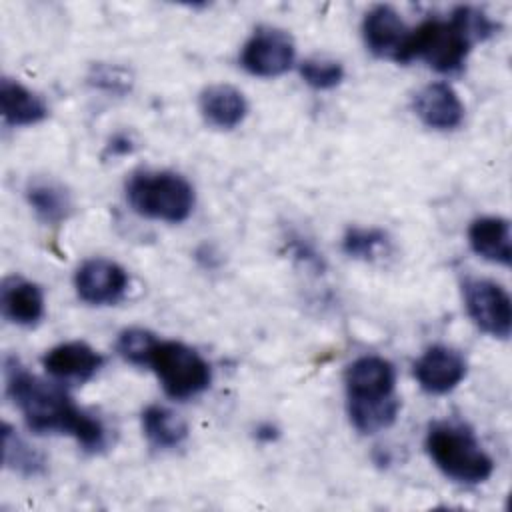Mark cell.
Here are the masks:
<instances>
[{
  "instance_id": "18",
  "label": "cell",
  "mask_w": 512,
  "mask_h": 512,
  "mask_svg": "<svg viewBox=\"0 0 512 512\" xmlns=\"http://www.w3.org/2000/svg\"><path fill=\"white\" fill-rule=\"evenodd\" d=\"M26 200L44 224H62L74 210V202L66 186L52 178L30 180L26 186Z\"/></svg>"
},
{
  "instance_id": "14",
  "label": "cell",
  "mask_w": 512,
  "mask_h": 512,
  "mask_svg": "<svg viewBox=\"0 0 512 512\" xmlns=\"http://www.w3.org/2000/svg\"><path fill=\"white\" fill-rule=\"evenodd\" d=\"M2 316L16 326H36L44 316V292L38 284L8 276L0 288Z\"/></svg>"
},
{
  "instance_id": "6",
  "label": "cell",
  "mask_w": 512,
  "mask_h": 512,
  "mask_svg": "<svg viewBox=\"0 0 512 512\" xmlns=\"http://www.w3.org/2000/svg\"><path fill=\"white\" fill-rule=\"evenodd\" d=\"M464 308L470 320L488 336L506 340L512 328V304L508 292L486 278H468L462 282Z\"/></svg>"
},
{
  "instance_id": "13",
  "label": "cell",
  "mask_w": 512,
  "mask_h": 512,
  "mask_svg": "<svg viewBox=\"0 0 512 512\" xmlns=\"http://www.w3.org/2000/svg\"><path fill=\"white\" fill-rule=\"evenodd\" d=\"M414 112L432 130H454L464 120V104L446 82L426 84L414 96Z\"/></svg>"
},
{
  "instance_id": "27",
  "label": "cell",
  "mask_w": 512,
  "mask_h": 512,
  "mask_svg": "<svg viewBox=\"0 0 512 512\" xmlns=\"http://www.w3.org/2000/svg\"><path fill=\"white\" fill-rule=\"evenodd\" d=\"M110 144H112V146H110V152H112V154H126V152H130V150H132L130 140H128V138H124V136L114 138Z\"/></svg>"
},
{
  "instance_id": "12",
  "label": "cell",
  "mask_w": 512,
  "mask_h": 512,
  "mask_svg": "<svg viewBox=\"0 0 512 512\" xmlns=\"http://www.w3.org/2000/svg\"><path fill=\"white\" fill-rule=\"evenodd\" d=\"M102 364V354L80 340L62 342L50 348L42 358V366L52 378L74 384H82L96 376Z\"/></svg>"
},
{
  "instance_id": "26",
  "label": "cell",
  "mask_w": 512,
  "mask_h": 512,
  "mask_svg": "<svg viewBox=\"0 0 512 512\" xmlns=\"http://www.w3.org/2000/svg\"><path fill=\"white\" fill-rule=\"evenodd\" d=\"M88 80L102 88L108 90L112 94H124L126 90H130V76L126 70L118 68V66H106V64H98L92 68Z\"/></svg>"
},
{
  "instance_id": "24",
  "label": "cell",
  "mask_w": 512,
  "mask_h": 512,
  "mask_svg": "<svg viewBox=\"0 0 512 512\" xmlns=\"http://www.w3.org/2000/svg\"><path fill=\"white\" fill-rule=\"evenodd\" d=\"M300 76L316 90H330L342 82L344 68L340 62L330 58H306L300 64Z\"/></svg>"
},
{
  "instance_id": "21",
  "label": "cell",
  "mask_w": 512,
  "mask_h": 512,
  "mask_svg": "<svg viewBox=\"0 0 512 512\" xmlns=\"http://www.w3.org/2000/svg\"><path fill=\"white\" fill-rule=\"evenodd\" d=\"M348 416L360 434H376L390 428L400 412L398 396L384 400H348Z\"/></svg>"
},
{
  "instance_id": "4",
  "label": "cell",
  "mask_w": 512,
  "mask_h": 512,
  "mask_svg": "<svg viewBox=\"0 0 512 512\" xmlns=\"http://www.w3.org/2000/svg\"><path fill=\"white\" fill-rule=\"evenodd\" d=\"M472 46L474 42L452 16L448 20H426L412 28L402 64L424 60L440 74H454L462 70Z\"/></svg>"
},
{
  "instance_id": "5",
  "label": "cell",
  "mask_w": 512,
  "mask_h": 512,
  "mask_svg": "<svg viewBox=\"0 0 512 512\" xmlns=\"http://www.w3.org/2000/svg\"><path fill=\"white\" fill-rule=\"evenodd\" d=\"M150 368L158 376L164 392L174 400H188L212 382L210 364L190 346L176 340H160L152 352Z\"/></svg>"
},
{
  "instance_id": "10",
  "label": "cell",
  "mask_w": 512,
  "mask_h": 512,
  "mask_svg": "<svg viewBox=\"0 0 512 512\" xmlns=\"http://www.w3.org/2000/svg\"><path fill=\"white\" fill-rule=\"evenodd\" d=\"M464 356L450 346H430L414 362V378L428 394H448L466 378Z\"/></svg>"
},
{
  "instance_id": "9",
  "label": "cell",
  "mask_w": 512,
  "mask_h": 512,
  "mask_svg": "<svg viewBox=\"0 0 512 512\" xmlns=\"http://www.w3.org/2000/svg\"><path fill=\"white\" fill-rule=\"evenodd\" d=\"M412 28L404 24L400 14L386 4H378L366 12L362 20V38L366 48L386 60L402 64L404 50Z\"/></svg>"
},
{
  "instance_id": "1",
  "label": "cell",
  "mask_w": 512,
  "mask_h": 512,
  "mask_svg": "<svg viewBox=\"0 0 512 512\" xmlns=\"http://www.w3.org/2000/svg\"><path fill=\"white\" fill-rule=\"evenodd\" d=\"M4 380L8 396L32 432L68 434L86 452H100L106 446L104 424L78 408L64 388L30 374L18 358L4 360Z\"/></svg>"
},
{
  "instance_id": "15",
  "label": "cell",
  "mask_w": 512,
  "mask_h": 512,
  "mask_svg": "<svg viewBox=\"0 0 512 512\" xmlns=\"http://www.w3.org/2000/svg\"><path fill=\"white\" fill-rule=\"evenodd\" d=\"M200 114L216 130H234L248 114L244 94L230 84H212L200 92Z\"/></svg>"
},
{
  "instance_id": "22",
  "label": "cell",
  "mask_w": 512,
  "mask_h": 512,
  "mask_svg": "<svg viewBox=\"0 0 512 512\" xmlns=\"http://www.w3.org/2000/svg\"><path fill=\"white\" fill-rule=\"evenodd\" d=\"M388 244L386 232L380 228H348L342 238V250L354 260H374Z\"/></svg>"
},
{
  "instance_id": "7",
  "label": "cell",
  "mask_w": 512,
  "mask_h": 512,
  "mask_svg": "<svg viewBox=\"0 0 512 512\" xmlns=\"http://www.w3.org/2000/svg\"><path fill=\"white\" fill-rule=\"evenodd\" d=\"M294 58L296 48L292 36L280 28L262 26L242 46L240 64L252 76L276 78L292 68Z\"/></svg>"
},
{
  "instance_id": "23",
  "label": "cell",
  "mask_w": 512,
  "mask_h": 512,
  "mask_svg": "<svg viewBox=\"0 0 512 512\" xmlns=\"http://www.w3.org/2000/svg\"><path fill=\"white\" fill-rule=\"evenodd\" d=\"M160 340L144 328H126L116 340L118 354L134 366H150L152 352Z\"/></svg>"
},
{
  "instance_id": "19",
  "label": "cell",
  "mask_w": 512,
  "mask_h": 512,
  "mask_svg": "<svg viewBox=\"0 0 512 512\" xmlns=\"http://www.w3.org/2000/svg\"><path fill=\"white\" fill-rule=\"evenodd\" d=\"M142 430L150 446L168 450L180 446L188 436L186 422L170 408L150 404L142 412Z\"/></svg>"
},
{
  "instance_id": "16",
  "label": "cell",
  "mask_w": 512,
  "mask_h": 512,
  "mask_svg": "<svg viewBox=\"0 0 512 512\" xmlns=\"http://www.w3.org/2000/svg\"><path fill=\"white\" fill-rule=\"evenodd\" d=\"M468 242L480 258L500 266H510L512 234H510V222L506 218L502 216L476 218L468 228Z\"/></svg>"
},
{
  "instance_id": "20",
  "label": "cell",
  "mask_w": 512,
  "mask_h": 512,
  "mask_svg": "<svg viewBox=\"0 0 512 512\" xmlns=\"http://www.w3.org/2000/svg\"><path fill=\"white\" fill-rule=\"evenodd\" d=\"M2 464L24 478H36L46 472L44 454L30 446L10 424L2 428Z\"/></svg>"
},
{
  "instance_id": "8",
  "label": "cell",
  "mask_w": 512,
  "mask_h": 512,
  "mask_svg": "<svg viewBox=\"0 0 512 512\" xmlns=\"http://www.w3.org/2000/svg\"><path fill=\"white\" fill-rule=\"evenodd\" d=\"M74 288L82 302L90 306H112L128 290L126 270L108 258H90L74 274Z\"/></svg>"
},
{
  "instance_id": "3",
  "label": "cell",
  "mask_w": 512,
  "mask_h": 512,
  "mask_svg": "<svg viewBox=\"0 0 512 512\" xmlns=\"http://www.w3.org/2000/svg\"><path fill=\"white\" fill-rule=\"evenodd\" d=\"M124 192L136 214L168 224L184 222L192 214L196 200L192 184L170 170L134 172Z\"/></svg>"
},
{
  "instance_id": "11",
  "label": "cell",
  "mask_w": 512,
  "mask_h": 512,
  "mask_svg": "<svg viewBox=\"0 0 512 512\" xmlns=\"http://www.w3.org/2000/svg\"><path fill=\"white\" fill-rule=\"evenodd\" d=\"M348 400H384L394 394L396 372L382 356H360L344 374Z\"/></svg>"
},
{
  "instance_id": "25",
  "label": "cell",
  "mask_w": 512,
  "mask_h": 512,
  "mask_svg": "<svg viewBox=\"0 0 512 512\" xmlns=\"http://www.w3.org/2000/svg\"><path fill=\"white\" fill-rule=\"evenodd\" d=\"M450 16L462 26V30L468 34V38L474 44L482 42V40H488L500 28L486 12H482L478 8H472V6H458Z\"/></svg>"
},
{
  "instance_id": "17",
  "label": "cell",
  "mask_w": 512,
  "mask_h": 512,
  "mask_svg": "<svg viewBox=\"0 0 512 512\" xmlns=\"http://www.w3.org/2000/svg\"><path fill=\"white\" fill-rule=\"evenodd\" d=\"M0 112L4 122L10 126H32L48 116V106L36 92H32L24 84L12 78H2Z\"/></svg>"
},
{
  "instance_id": "2",
  "label": "cell",
  "mask_w": 512,
  "mask_h": 512,
  "mask_svg": "<svg viewBox=\"0 0 512 512\" xmlns=\"http://www.w3.org/2000/svg\"><path fill=\"white\" fill-rule=\"evenodd\" d=\"M426 450L436 468L458 484H482L494 472V460L462 424L434 422L426 434Z\"/></svg>"
}]
</instances>
